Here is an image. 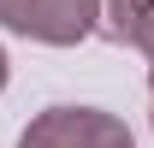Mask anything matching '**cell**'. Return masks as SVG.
I'll return each mask as SVG.
<instances>
[{
    "instance_id": "1",
    "label": "cell",
    "mask_w": 154,
    "mask_h": 148,
    "mask_svg": "<svg viewBox=\"0 0 154 148\" xmlns=\"http://www.w3.org/2000/svg\"><path fill=\"white\" fill-rule=\"evenodd\" d=\"M18 148H136L131 125L101 107H48L30 119Z\"/></svg>"
},
{
    "instance_id": "2",
    "label": "cell",
    "mask_w": 154,
    "mask_h": 148,
    "mask_svg": "<svg viewBox=\"0 0 154 148\" xmlns=\"http://www.w3.org/2000/svg\"><path fill=\"white\" fill-rule=\"evenodd\" d=\"M0 24L12 36L48 42V48H71V42L95 36L101 0H0Z\"/></svg>"
},
{
    "instance_id": "3",
    "label": "cell",
    "mask_w": 154,
    "mask_h": 148,
    "mask_svg": "<svg viewBox=\"0 0 154 148\" xmlns=\"http://www.w3.org/2000/svg\"><path fill=\"white\" fill-rule=\"evenodd\" d=\"M95 30H107L113 42H125V48L154 59V0H101Z\"/></svg>"
},
{
    "instance_id": "4",
    "label": "cell",
    "mask_w": 154,
    "mask_h": 148,
    "mask_svg": "<svg viewBox=\"0 0 154 148\" xmlns=\"http://www.w3.org/2000/svg\"><path fill=\"white\" fill-rule=\"evenodd\" d=\"M0 89H6V48H0Z\"/></svg>"
},
{
    "instance_id": "5",
    "label": "cell",
    "mask_w": 154,
    "mask_h": 148,
    "mask_svg": "<svg viewBox=\"0 0 154 148\" xmlns=\"http://www.w3.org/2000/svg\"><path fill=\"white\" fill-rule=\"evenodd\" d=\"M148 101H154V71H148Z\"/></svg>"
}]
</instances>
